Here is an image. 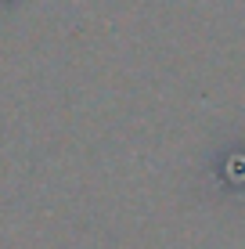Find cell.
I'll use <instances>...</instances> for the list:
<instances>
[{"mask_svg":"<svg viewBox=\"0 0 245 249\" xmlns=\"http://www.w3.org/2000/svg\"><path fill=\"white\" fill-rule=\"evenodd\" d=\"M206 181H209V195L245 199V137H234L220 152H213L206 166Z\"/></svg>","mask_w":245,"mask_h":249,"instance_id":"obj_1","label":"cell"},{"mask_svg":"<svg viewBox=\"0 0 245 249\" xmlns=\"http://www.w3.org/2000/svg\"><path fill=\"white\" fill-rule=\"evenodd\" d=\"M11 4H18V0H0V7H11Z\"/></svg>","mask_w":245,"mask_h":249,"instance_id":"obj_2","label":"cell"}]
</instances>
